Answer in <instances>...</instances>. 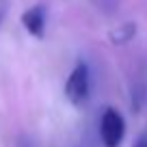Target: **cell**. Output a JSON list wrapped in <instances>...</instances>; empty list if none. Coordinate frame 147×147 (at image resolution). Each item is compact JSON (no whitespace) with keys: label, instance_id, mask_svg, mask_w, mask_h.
Returning a JSON list of instances; mask_svg holds the SVG:
<instances>
[{"label":"cell","instance_id":"6da1fadb","mask_svg":"<svg viewBox=\"0 0 147 147\" xmlns=\"http://www.w3.org/2000/svg\"><path fill=\"white\" fill-rule=\"evenodd\" d=\"M65 97L69 100V104L80 108L89 102L91 97V69L84 61H80L76 67L71 69V74L67 76L65 82Z\"/></svg>","mask_w":147,"mask_h":147},{"label":"cell","instance_id":"7a4b0ae2","mask_svg":"<svg viewBox=\"0 0 147 147\" xmlns=\"http://www.w3.org/2000/svg\"><path fill=\"white\" fill-rule=\"evenodd\" d=\"M125 136V119L117 108H104L100 117V138L104 147H119Z\"/></svg>","mask_w":147,"mask_h":147},{"label":"cell","instance_id":"3957f363","mask_svg":"<svg viewBox=\"0 0 147 147\" xmlns=\"http://www.w3.org/2000/svg\"><path fill=\"white\" fill-rule=\"evenodd\" d=\"M46 22H48V15L43 5H35L22 13V26L26 28L28 35L37 37V39H41L46 35Z\"/></svg>","mask_w":147,"mask_h":147},{"label":"cell","instance_id":"277c9868","mask_svg":"<svg viewBox=\"0 0 147 147\" xmlns=\"http://www.w3.org/2000/svg\"><path fill=\"white\" fill-rule=\"evenodd\" d=\"M134 35H136V24L134 22H123V24H119L117 28H113V30L108 32V39H110V43H115V46H123V43L132 41Z\"/></svg>","mask_w":147,"mask_h":147},{"label":"cell","instance_id":"5b68a950","mask_svg":"<svg viewBox=\"0 0 147 147\" xmlns=\"http://www.w3.org/2000/svg\"><path fill=\"white\" fill-rule=\"evenodd\" d=\"M15 147H37V145H35V141H32L30 136H26V134H24V136L18 138V145H15Z\"/></svg>","mask_w":147,"mask_h":147},{"label":"cell","instance_id":"8992f818","mask_svg":"<svg viewBox=\"0 0 147 147\" xmlns=\"http://www.w3.org/2000/svg\"><path fill=\"white\" fill-rule=\"evenodd\" d=\"M132 147H147V132H143L141 136L136 138V143H134Z\"/></svg>","mask_w":147,"mask_h":147},{"label":"cell","instance_id":"52a82bcc","mask_svg":"<svg viewBox=\"0 0 147 147\" xmlns=\"http://www.w3.org/2000/svg\"><path fill=\"white\" fill-rule=\"evenodd\" d=\"M0 18H2V15H0Z\"/></svg>","mask_w":147,"mask_h":147}]
</instances>
